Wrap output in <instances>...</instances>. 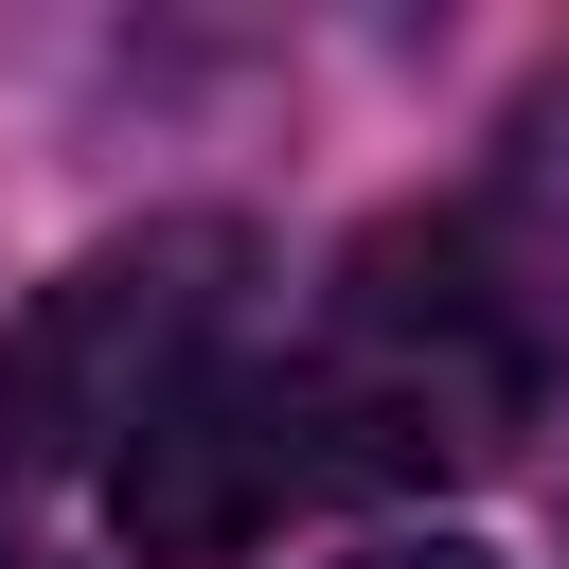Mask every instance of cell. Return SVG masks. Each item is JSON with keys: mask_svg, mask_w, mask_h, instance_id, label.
Segmentation results:
<instances>
[{"mask_svg": "<svg viewBox=\"0 0 569 569\" xmlns=\"http://www.w3.org/2000/svg\"><path fill=\"white\" fill-rule=\"evenodd\" d=\"M356 569H480V551H356Z\"/></svg>", "mask_w": 569, "mask_h": 569, "instance_id": "3", "label": "cell"}, {"mask_svg": "<svg viewBox=\"0 0 569 569\" xmlns=\"http://www.w3.org/2000/svg\"><path fill=\"white\" fill-rule=\"evenodd\" d=\"M231 231H142V249H89L53 302H36V338H18V409H36V445H124L178 373H213V320H231Z\"/></svg>", "mask_w": 569, "mask_h": 569, "instance_id": "2", "label": "cell"}, {"mask_svg": "<svg viewBox=\"0 0 569 569\" xmlns=\"http://www.w3.org/2000/svg\"><path fill=\"white\" fill-rule=\"evenodd\" d=\"M533 409V356L498 320V284L462 249H373L338 284V320L302 356H213L178 373L124 445H107V516L160 569H213L320 498H391L445 462H498V427Z\"/></svg>", "mask_w": 569, "mask_h": 569, "instance_id": "1", "label": "cell"}, {"mask_svg": "<svg viewBox=\"0 0 569 569\" xmlns=\"http://www.w3.org/2000/svg\"><path fill=\"white\" fill-rule=\"evenodd\" d=\"M0 569H36V551H0Z\"/></svg>", "mask_w": 569, "mask_h": 569, "instance_id": "4", "label": "cell"}]
</instances>
